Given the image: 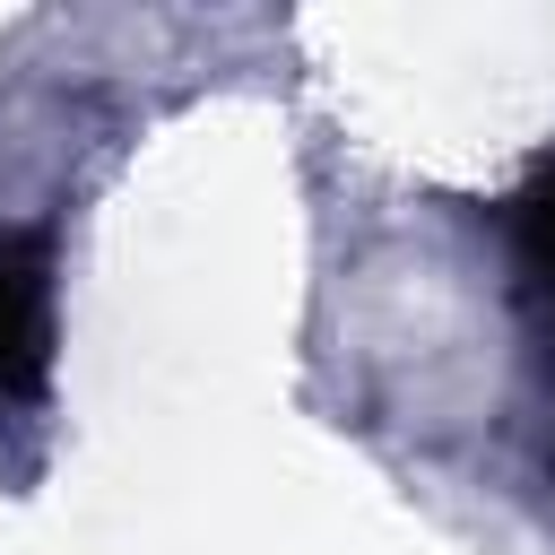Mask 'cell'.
I'll list each match as a JSON object with an SVG mask.
<instances>
[{
	"mask_svg": "<svg viewBox=\"0 0 555 555\" xmlns=\"http://www.w3.org/2000/svg\"><path fill=\"white\" fill-rule=\"evenodd\" d=\"M512 278H520L538 364L555 373V165H538V182L512 199Z\"/></svg>",
	"mask_w": 555,
	"mask_h": 555,
	"instance_id": "cell-2",
	"label": "cell"
},
{
	"mask_svg": "<svg viewBox=\"0 0 555 555\" xmlns=\"http://www.w3.org/2000/svg\"><path fill=\"white\" fill-rule=\"evenodd\" d=\"M52 382V243L0 234V408L43 399Z\"/></svg>",
	"mask_w": 555,
	"mask_h": 555,
	"instance_id": "cell-1",
	"label": "cell"
}]
</instances>
